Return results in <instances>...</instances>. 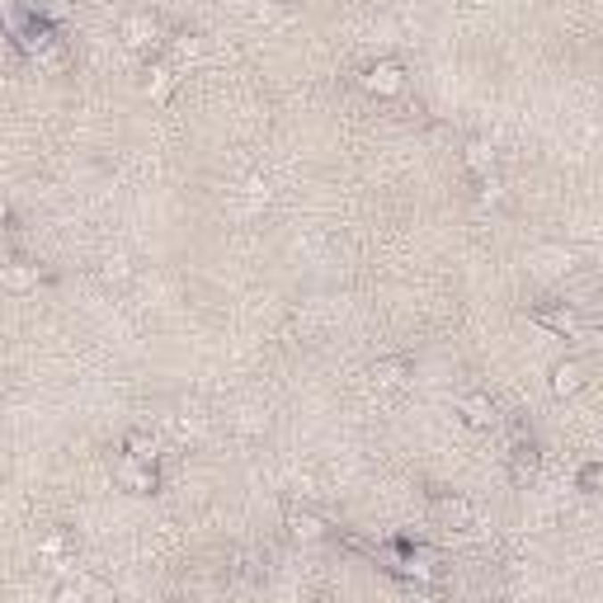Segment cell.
Wrapping results in <instances>:
<instances>
[{"mask_svg": "<svg viewBox=\"0 0 603 603\" xmlns=\"http://www.w3.org/2000/svg\"><path fill=\"white\" fill-rule=\"evenodd\" d=\"M458 415H462L467 429H495V425H500V410H495V401L485 396V392L462 396V401H458Z\"/></svg>", "mask_w": 603, "mask_h": 603, "instance_id": "1", "label": "cell"}, {"mask_svg": "<svg viewBox=\"0 0 603 603\" xmlns=\"http://www.w3.org/2000/svg\"><path fill=\"white\" fill-rule=\"evenodd\" d=\"M434 514H439V524L452 528V533H467L476 524V509H472V500H462V495H443L439 505H434Z\"/></svg>", "mask_w": 603, "mask_h": 603, "instance_id": "2", "label": "cell"}, {"mask_svg": "<svg viewBox=\"0 0 603 603\" xmlns=\"http://www.w3.org/2000/svg\"><path fill=\"white\" fill-rule=\"evenodd\" d=\"M584 387V363L580 359H561L557 368H551V396L566 401V396H580Z\"/></svg>", "mask_w": 603, "mask_h": 603, "instance_id": "3", "label": "cell"}, {"mask_svg": "<svg viewBox=\"0 0 603 603\" xmlns=\"http://www.w3.org/2000/svg\"><path fill=\"white\" fill-rule=\"evenodd\" d=\"M533 321H538L542 330H551V335H580V316L571 311V307H533Z\"/></svg>", "mask_w": 603, "mask_h": 603, "instance_id": "4", "label": "cell"}, {"mask_svg": "<svg viewBox=\"0 0 603 603\" xmlns=\"http://www.w3.org/2000/svg\"><path fill=\"white\" fill-rule=\"evenodd\" d=\"M363 86L373 90V95H401V86H406V76H401V66H396V62H377V66H368Z\"/></svg>", "mask_w": 603, "mask_h": 603, "instance_id": "5", "label": "cell"}, {"mask_svg": "<svg viewBox=\"0 0 603 603\" xmlns=\"http://www.w3.org/2000/svg\"><path fill=\"white\" fill-rule=\"evenodd\" d=\"M0 283H5L10 293H29V288H38V264H29V260L0 264Z\"/></svg>", "mask_w": 603, "mask_h": 603, "instance_id": "6", "label": "cell"}, {"mask_svg": "<svg viewBox=\"0 0 603 603\" xmlns=\"http://www.w3.org/2000/svg\"><path fill=\"white\" fill-rule=\"evenodd\" d=\"M119 481L128 485V491H137V495H151L156 491V472H151V462H137V458H128L119 467Z\"/></svg>", "mask_w": 603, "mask_h": 603, "instance_id": "7", "label": "cell"}, {"mask_svg": "<svg viewBox=\"0 0 603 603\" xmlns=\"http://www.w3.org/2000/svg\"><path fill=\"white\" fill-rule=\"evenodd\" d=\"M128 43H132V47H156V43H165L161 20H151V14H137V20H128Z\"/></svg>", "mask_w": 603, "mask_h": 603, "instance_id": "8", "label": "cell"}, {"mask_svg": "<svg viewBox=\"0 0 603 603\" xmlns=\"http://www.w3.org/2000/svg\"><path fill=\"white\" fill-rule=\"evenodd\" d=\"M509 476H514V485H528L533 476H538V458H533V443H514V448H509Z\"/></svg>", "mask_w": 603, "mask_h": 603, "instance_id": "9", "label": "cell"}, {"mask_svg": "<svg viewBox=\"0 0 603 603\" xmlns=\"http://www.w3.org/2000/svg\"><path fill=\"white\" fill-rule=\"evenodd\" d=\"M406 377H410V363H406V359H382V363H373V382H377V387H387V392L406 387Z\"/></svg>", "mask_w": 603, "mask_h": 603, "instance_id": "10", "label": "cell"}, {"mask_svg": "<svg viewBox=\"0 0 603 603\" xmlns=\"http://www.w3.org/2000/svg\"><path fill=\"white\" fill-rule=\"evenodd\" d=\"M288 533H293L297 542H321L326 538V524L316 514H307V509H293L288 514Z\"/></svg>", "mask_w": 603, "mask_h": 603, "instance_id": "11", "label": "cell"}, {"mask_svg": "<svg viewBox=\"0 0 603 603\" xmlns=\"http://www.w3.org/2000/svg\"><path fill=\"white\" fill-rule=\"evenodd\" d=\"M462 161H467V170H472V175H491L495 170V146L485 137H476V142H467Z\"/></svg>", "mask_w": 603, "mask_h": 603, "instance_id": "12", "label": "cell"}, {"mask_svg": "<svg viewBox=\"0 0 603 603\" xmlns=\"http://www.w3.org/2000/svg\"><path fill=\"white\" fill-rule=\"evenodd\" d=\"M146 95L156 99V104H165V99L175 95V66H151L146 71Z\"/></svg>", "mask_w": 603, "mask_h": 603, "instance_id": "13", "label": "cell"}, {"mask_svg": "<svg viewBox=\"0 0 603 603\" xmlns=\"http://www.w3.org/2000/svg\"><path fill=\"white\" fill-rule=\"evenodd\" d=\"M76 14V0H38L33 5V20L38 24H62V20H71Z\"/></svg>", "mask_w": 603, "mask_h": 603, "instance_id": "14", "label": "cell"}, {"mask_svg": "<svg viewBox=\"0 0 603 603\" xmlns=\"http://www.w3.org/2000/svg\"><path fill=\"white\" fill-rule=\"evenodd\" d=\"M128 458L156 462V439H151V434H128Z\"/></svg>", "mask_w": 603, "mask_h": 603, "instance_id": "15", "label": "cell"}, {"mask_svg": "<svg viewBox=\"0 0 603 603\" xmlns=\"http://www.w3.org/2000/svg\"><path fill=\"white\" fill-rule=\"evenodd\" d=\"M170 47H175V57H179V62H194L198 53H203V38H198V33H175Z\"/></svg>", "mask_w": 603, "mask_h": 603, "instance_id": "16", "label": "cell"}, {"mask_svg": "<svg viewBox=\"0 0 603 603\" xmlns=\"http://www.w3.org/2000/svg\"><path fill=\"white\" fill-rule=\"evenodd\" d=\"M580 485H584V491H594V485H599V467H584V472H580Z\"/></svg>", "mask_w": 603, "mask_h": 603, "instance_id": "17", "label": "cell"}, {"mask_svg": "<svg viewBox=\"0 0 603 603\" xmlns=\"http://www.w3.org/2000/svg\"><path fill=\"white\" fill-rule=\"evenodd\" d=\"M10 222V203H5V194H0V227Z\"/></svg>", "mask_w": 603, "mask_h": 603, "instance_id": "18", "label": "cell"}]
</instances>
